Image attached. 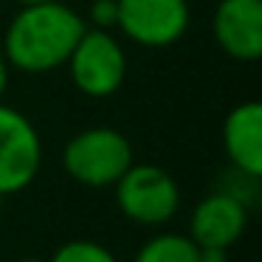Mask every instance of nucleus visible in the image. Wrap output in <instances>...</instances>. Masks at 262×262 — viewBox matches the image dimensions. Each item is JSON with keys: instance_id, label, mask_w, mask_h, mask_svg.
<instances>
[{"instance_id": "nucleus-1", "label": "nucleus", "mask_w": 262, "mask_h": 262, "mask_svg": "<svg viewBox=\"0 0 262 262\" xmlns=\"http://www.w3.org/2000/svg\"><path fill=\"white\" fill-rule=\"evenodd\" d=\"M85 29L88 23L82 20V14L62 0L20 6V12L12 17L3 34L0 54L14 71L48 74L68 62Z\"/></svg>"}, {"instance_id": "nucleus-9", "label": "nucleus", "mask_w": 262, "mask_h": 262, "mask_svg": "<svg viewBox=\"0 0 262 262\" xmlns=\"http://www.w3.org/2000/svg\"><path fill=\"white\" fill-rule=\"evenodd\" d=\"M223 147L231 166L262 178V104L248 99L228 110L223 121Z\"/></svg>"}, {"instance_id": "nucleus-10", "label": "nucleus", "mask_w": 262, "mask_h": 262, "mask_svg": "<svg viewBox=\"0 0 262 262\" xmlns=\"http://www.w3.org/2000/svg\"><path fill=\"white\" fill-rule=\"evenodd\" d=\"M136 262H198V245L186 234H158L141 245Z\"/></svg>"}, {"instance_id": "nucleus-13", "label": "nucleus", "mask_w": 262, "mask_h": 262, "mask_svg": "<svg viewBox=\"0 0 262 262\" xmlns=\"http://www.w3.org/2000/svg\"><path fill=\"white\" fill-rule=\"evenodd\" d=\"M198 262H228V248H200L198 245Z\"/></svg>"}, {"instance_id": "nucleus-15", "label": "nucleus", "mask_w": 262, "mask_h": 262, "mask_svg": "<svg viewBox=\"0 0 262 262\" xmlns=\"http://www.w3.org/2000/svg\"><path fill=\"white\" fill-rule=\"evenodd\" d=\"M17 6H31V3H48V0H14Z\"/></svg>"}, {"instance_id": "nucleus-6", "label": "nucleus", "mask_w": 262, "mask_h": 262, "mask_svg": "<svg viewBox=\"0 0 262 262\" xmlns=\"http://www.w3.org/2000/svg\"><path fill=\"white\" fill-rule=\"evenodd\" d=\"M189 0H119L116 31L144 48H169L189 29Z\"/></svg>"}, {"instance_id": "nucleus-7", "label": "nucleus", "mask_w": 262, "mask_h": 262, "mask_svg": "<svg viewBox=\"0 0 262 262\" xmlns=\"http://www.w3.org/2000/svg\"><path fill=\"white\" fill-rule=\"evenodd\" d=\"M211 34L226 57L256 62L262 57V0H220L211 14Z\"/></svg>"}, {"instance_id": "nucleus-5", "label": "nucleus", "mask_w": 262, "mask_h": 262, "mask_svg": "<svg viewBox=\"0 0 262 262\" xmlns=\"http://www.w3.org/2000/svg\"><path fill=\"white\" fill-rule=\"evenodd\" d=\"M42 166V141L26 113L0 102V198L34 183Z\"/></svg>"}, {"instance_id": "nucleus-4", "label": "nucleus", "mask_w": 262, "mask_h": 262, "mask_svg": "<svg viewBox=\"0 0 262 262\" xmlns=\"http://www.w3.org/2000/svg\"><path fill=\"white\" fill-rule=\"evenodd\" d=\"M113 189L119 211L138 226H164L181 209V186L164 166L133 161Z\"/></svg>"}, {"instance_id": "nucleus-2", "label": "nucleus", "mask_w": 262, "mask_h": 262, "mask_svg": "<svg viewBox=\"0 0 262 262\" xmlns=\"http://www.w3.org/2000/svg\"><path fill=\"white\" fill-rule=\"evenodd\" d=\"M62 166L82 186H113L133 166V144L116 127H88L65 144Z\"/></svg>"}, {"instance_id": "nucleus-3", "label": "nucleus", "mask_w": 262, "mask_h": 262, "mask_svg": "<svg viewBox=\"0 0 262 262\" xmlns=\"http://www.w3.org/2000/svg\"><path fill=\"white\" fill-rule=\"evenodd\" d=\"M74 88L88 99H110L127 82V51L113 31L88 26L74 46L68 62Z\"/></svg>"}, {"instance_id": "nucleus-8", "label": "nucleus", "mask_w": 262, "mask_h": 262, "mask_svg": "<svg viewBox=\"0 0 262 262\" xmlns=\"http://www.w3.org/2000/svg\"><path fill=\"white\" fill-rule=\"evenodd\" d=\"M245 226H248V206L214 189L194 206L189 237L200 248H231L245 234Z\"/></svg>"}, {"instance_id": "nucleus-14", "label": "nucleus", "mask_w": 262, "mask_h": 262, "mask_svg": "<svg viewBox=\"0 0 262 262\" xmlns=\"http://www.w3.org/2000/svg\"><path fill=\"white\" fill-rule=\"evenodd\" d=\"M9 74H12V68H9L6 57L0 54V102H3V96H6V88H9Z\"/></svg>"}, {"instance_id": "nucleus-12", "label": "nucleus", "mask_w": 262, "mask_h": 262, "mask_svg": "<svg viewBox=\"0 0 262 262\" xmlns=\"http://www.w3.org/2000/svg\"><path fill=\"white\" fill-rule=\"evenodd\" d=\"M91 29L116 31L119 26V0H93L91 3Z\"/></svg>"}, {"instance_id": "nucleus-16", "label": "nucleus", "mask_w": 262, "mask_h": 262, "mask_svg": "<svg viewBox=\"0 0 262 262\" xmlns=\"http://www.w3.org/2000/svg\"><path fill=\"white\" fill-rule=\"evenodd\" d=\"M17 262H46V259H34V256H29V259H17Z\"/></svg>"}, {"instance_id": "nucleus-11", "label": "nucleus", "mask_w": 262, "mask_h": 262, "mask_svg": "<svg viewBox=\"0 0 262 262\" xmlns=\"http://www.w3.org/2000/svg\"><path fill=\"white\" fill-rule=\"evenodd\" d=\"M48 262H119V259L102 243H93V239H71V243L59 245V251Z\"/></svg>"}]
</instances>
